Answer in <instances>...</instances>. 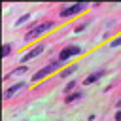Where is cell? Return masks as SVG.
<instances>
[{
  "label": "cell",
  "mask_w": 121,
  "mask_h": 121,
  "mask_svg": "<svg viewBox=\"0 0 121 121\" xmlns=\"http://www.w3.org/2000/svg\"><path fill=\"white\" fill-rule=\"evenodd\" d=\"M83 96V93L81 91H76V93H70V95H66V98H64V104H72V102H76V100H79Z\"/></svg>",
  "instance_id": "ba28073f"
},
{
  "label": "cell",
  "mask_w": 121,
  "mask_h": 121,
  "mask_svg": "<svg viewBox=\"0 0 121 121\" xmlns=\"http://www.w3.org/2000/svg\"><path fill=\"white\" fill-rule=\"evenodd\" d=\"M115 121H121V112H117V113H115Z\"/></svg>",
  "instance_id": "2e32d148"
},
{
  "label": "cell",
  "mask_w": 121,
  "mask_h": 121,
  "mask_svg": "<svg viewBox=\"0 0 121 121\" xmlns=\"http://www.w3.org/2000/svg\"><path fill=\"white\" fill-rule=\"evenodd\" d=\"M85 8V4H74V6H70V8H66V9H60V17H72V15H78L81 9Z\"/></svg>",
  "instance_id": "3957f363"
},
{
  "label": "cell",
  "mask_w": 121,
  "mask_h": 121,
  "mask_svg": "<svg viewBox=\"0 0 121 121\" xmlns=\"http://www.w3.org/2000/svg\"><path fill=\"white\" fill-rule=\"evenodd\" d=\"M117 45H121V36H119V38H115V40L110 43V47H117Z\"/></svg>",
  "instance_id": "9a60e30c"
},
{
  "label": "cell",
  "mask_w": 121,
  "mask_h": 121,
  "mask_svg": "<svg viewBox=\"0 0 121 121\" xmlns=\"http://www.w3.org/2000/svg\"><path fill=\"white\" fill-rule=\"evenodd\" d=\"M87 25H89L87 21H85V23H81V25H78V26H76V32H83V28H85Z\"/></svg>",
  "instance_id": "5bb4252c"
},
{
  "label": "cell",
  "mask_w": 121,
  "mask_h": 121,
  "mask_svg": "<svg viewBox=\"0 0 121 121\" xmlns=\"http://www.w3.org/2000/svg\"><path fill=\"white\" fill-rule=\"evenodd\" d=\"M115 106H117V108H121V98L117 100V104H115Z\"/></svg>",
  "instance_id": "e0dca14e"
},
{
  "label": "cell",
  "mask_w": 121,
  "mask_h": 121,
  "mask_svg": "<svg viewBox=\"0 0 121 121\" xmlns=\"http://www.w3.org/2000/svg\"><path fill=\"white\" fill-rule=\"evenodd\" d=\"M25 85H26L25 81H19V83H15V85H11V87H9V89H8L6 93H4V98H9V96H13V95H15L17 91H21V89H23Z\"/></svg>",
  "instance_id": "5b68a950"
},
{
  "label": "cell",
  "mask_w": 121,
  "mask_h": 121,
  "mask_svg": "<svg viewBox=\"0 0 121 121\" xmlns=\"http://www.w3.org/2000/svg\"><path fill=\"white\" fill-rule=\"evenodd\" d=\"M76 87H78V81H70V83H66V85H64L62 93H64V95H70V93H72V89H76Z\"/></svg>",
  "instance_id": "8fae6325"
},
{
  "label": "cell",
  "mask_w": 121,
  "mask_h": 121,
  "mask_svg": "<svg viewBox=\"0 0 121 121\" xmlns=\"http://www.w3.org/2000/svg\"><path fill=\"white\" fill-rule=\"evenodd\" d=\"M53 26V23L51 21H45V23H42V25H38V26H34L30 32H26L25 34V40L26 42H30V40H34V38H38V36H42L43 32H47L49 28Z\"/></svg>",
  "instance_id": "6da1fadb"
},
{
  "label": "cell",
  "mask_w": 121,
  "mask_h": 121,
  "mask_svg": "<svg viewBox=\"0 0 121 121\" xmlns=\"http://www.w3.org/2000/svg\"><path fill=\"white\" fill-rule=\"evenodd\" d=\"M102 76H104V70H98V72H93L91 76H87V78L83 79V83H85V85H91V83H95V81H98V79H100Z\"/></svg>",
  "instance_id": "8992f818"
},
{
  "label": "cell",
  "mask_w": 121,
  "mask_h": 121,
  "mask_svg": "<svg viewBox=\"0 0 121 121\" xmlns=\"http://www.w3.org/2000/svg\"><path fill=\"white\" fill-rule=\"evenodd\" d=\"M26 66H19V68H15V70H11L9 74H6L4 76V79H9V78H13V76H19V74H26Z\"/></svg>",
  "instance_id": "9c48e42d"
},
{
  "label": "cell",
  "mask_w": 121,
  "mask_h": 121,
  "mask_svg": "<svg viewBox=\"0 0 121 121\" xmlns=\"http://www.w3.org/2000/svg\"><path fill=\"white\" fill-rule=\"evenodd\" d=\"M28 19H30V13H25L23 17H19V19L15 21V26H19V25H23V23H26Z\"/></svg>",
  "instance_id": "7c38bea8"
},
{
  "label": "cell",
  "mask_w": 121,
  "mask_h": 121,
  "mask_svg": "<svg viewBox=\"0 0 121 121\" xmlns=\"http://www.w3.org/2000/svg\"><path fill=\"white\" fill-rule=\"evenodd\" d=\"M76 70H78V64H72V66H68L66 70H62V72H60V78H68V76H70V74H74Z\"/></svg>",
  "instance_id": "30bf717a"
},
{
  "label": "cell",
  "mask_w": 121,
  "mask_h": 121,
  "mask_svg": "<svg viewBox=\"0 0 121 121\" xmlns=\"http://www.w3.org/2000/svg\"><path fill=\"white\" fill-rule=\"evenodd\" d=\"M79 53H81V47H78V45H66V47L60 51L59 60H60V62H66L68 57H72V55H79Z\"/></svg>",
  "instance_id": "7a4b0ae2"
},
{
  "label": "cell",
  "mask_w": 121,
  "mask_h": 121,
  "mask_svg": "<svg viewBox=\"0 0 121 121\" xmlns=\"http://www.w3.org/2000/svg\"><path fill=\"white\" fill-rule=\"evenodd\" d=\"M11 53V45L9 43H4V47H2V57H8Z\"/></svg>",
  "instance_id": "4fadbf2b"
},
{
  "label": "cell",
  "mask_w": 121,
  "mask_h": 121,
  "mask_svg": "<svg viewBox=\"0 0 121 121\" xmlns=\"http://www.w3.org/2000/svg\"><path fill=\"white\" fill-rule=\"evenodd\" d=\"M51 70H53V68H51V64H49V66H45V68H42V70H38V72H36V74L32 76V81H38V79L45 78V76H47V74H49Z\"/></svg>",
  "instance_id": "52a82bcc"
},
{
  "label": "cell",
  "mask_w": 121,
  "mask_h": 121,
  "mask_svg": "<svg viewBox=\"0 0 121 121\" xmlns=\"http://www.w3.org/2000/svg\"><path fill=\"white\" fill-rule=\"evenodd\" d=\"M43 49H45V45H43V43H40V45H36L34 49H30L28 53H25V55L21 57V62H28L30 59H34V57H38V55H40V53H42Z\"/></svg>",
  "instance_id": "277c9868"
}]
</instances>
